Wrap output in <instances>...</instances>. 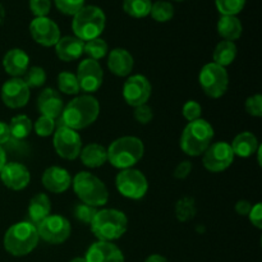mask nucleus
Returning a JSON list of instances; mask_svg holds the SVG:
<instances>
[{
  "label": "nucleus",
  "mask_w": 262,
  "mask_h": 262,
  "mask_svg": "<svg viewBox=\"0 0 262 262\" xmlns=\"http://www.w3.org/2000/svg\"><path fill=\"white\" fill-rule=\"evenodd\" d=\"M72 187L82 204L102 207L109 201V191L104 182L90 171H79L72 178Z\"/></svg>",
  "instance_id": "obj_5"
},
{
  "label": "nucleus",
  "mask_w": 262,
  "mask_h": 262,
  "mask_svg": "<svg viewBox=\"0 0 262 262\" xmlns=\"http://www.w3.org/2000/svg\"><path fill=\"white\" fill-rule=\"evenodd\" d=\"M107 68L114 76L128 77L130 76L135 67V59L132 54L123 48H115L107 53Z\"/></svg>",
  "instance_id": "obj_21"
},
{
  "label": "nucleus",
  "mask_w": 262,
  "mask_h": 262,
  "mask_svg": "<svg viewBox=\"0 0 262 262\" xmlns=\"http://www.w3.org/2000/svg\"><path fill=\"white\" fill-rule=\"evenodd\" d=\"M86 262H125L122 250L113 242L92 243L84 255Z\"/></svg>",
  "instance_id": "obj_19"
},
{
  "label": "nucleus",
  "mask_w": 262,
  "mask_h": 262,
  "mask_svg": "<svg viewBox=\"0 0 262 262\" xmlns=\"http://www.w3.org/2000/svg\"><path fill=\"white\" fill-rule=\"evenodd\" d=\"M7 164V152L3 148V146H0V171L4 168V165Z\"/></svg>",
  "instance_id": "obj_49"
},
{
  "label": "nucleus",
  "mask_w": 262,
  "mask_h": 262,
  "mask_svg": "<svg viewBox=\"0 0 262 262\" xmlns=\"http://www.w3.org/2000/svg\"><path fill=\"white\" fill-rule=\"evenodd\" d=\"M199 82L202 91L210 99H220L229 89V73L227 68L215 63H207L201 68Z\"/></svg>",
  "instance_id": "obj_8"
},
{
  "label": "nucleus",
  "mask_w": 262,
  "mask_h": 262,
  "mask_svg": "<svg viewBox=\"0 0 262 262\" xmlns=\"http://www.w3.org/2000/svg\"><path fill=\"white\" fill-rule=\"evenodd\" d=\"M38 241L40 238H38L36 225H33L28 220H23L9 227V229L4 234L3 245H4V250L9 255L14 257H23V256L30 255L37 247Z\"/></svg>",
  "instance_id": "obj_3"
},
{
  "label": "nucleus",
  "mask_w": 262,
  "mask_h": 262,
  "mask_svg": "<svg viewBox=\"0 0 262 262\" xmlns=\"http://www.w3.org/2000/svg\"><path fill=\"white\" fill-rule=\"evenodd\" d=\"M3 67L10 77L22 78L23 74L30 68V56L19 48L10 49L3 58Z\"/></svg>",
  "instance_id": "obj_22"
},
{
  "label": "nucleus",
  "mask_w": 262,
  "mask_h": 262,
  "mask_svg": "<svg viewBox=\"0 0 262 262\" xmlns=\"http://www.w3.org/2000/svg\"><path fill=\"white\" fill-rule=\"evenodd\" d=\"M192 169H193V165H192V163L189 160H183L181 161V163L178 164V165L176 166V169H174V178L176 179H186L187 177L191 174Z\"/></svg>",
  "instance_id": "obj_45"
},
{
  "label": "nucleus",
  "mask_w": 262,
  "mask_h": 262,
  "mask_svg": "<svg viewBox=\"0 0 262 262\" xmlns=\"http://www.w3.org/2000/svg\"><path fill=\"white\" fill-rule=\"evenodd\" d=\"M107 53H109V46H107L106 41L102 40V38L97 37L84 42L83 54H86L89 59L99 61L100 59L105 58Z\"/></svg>",
  "instance_id": "obj_33"
},
{
  "label": "nucleus",
  "mask_w": 262,
  "mask_h": 262,
  "mask_svg": "<svg viewBox=\"0 0 262 262\" xmlns=\"http://www.w3.org/2000/svg\"><path fill=\"white\" fill-rule=\"evenodd\" d=\"M2 101L9 109H20L28 104L31 90L19 77H12L5 81L0 91Z\"/></svg>",
  "instance_id": "obj_15"
},
{
  "label": "nucleus",
  "mask_w": 262,
  "mask_h": 262,
  "mask_svg": "<svg viewBox=\"0 0 262 262\" xmlns=\"http://www.w3.org/2000/svg\"><path fill=\"white\" fill-rule=\"evenodd\" d=\"M106 17L101 8L95 5H84L77 14L73 15L72 30L76 37L83 42L100 37L105 30Z\"/></svg>",
  "instance_id": "obj_7"
},
{
  "label": "nucleus",
  "mask_w": 262,
  "mask_h": 262,
  "mask_svg": "<svg viewBox=\"0 0 262 262\" xmlns=\"http://www.w3.org/2000/svg\"><path fill=\"white\" fill-rule=\"evenodd\" d=\"M77 79H78L79 89L84 94L91 95L99 91L104 82V71L99 61L94 59H83L77 67Z\"/></svg>",
  "instance_id": "obj_14"
},
{
  "label": "nucleus",
  "mask_w": 262,
  "mask_h": 262,
  "mask_svg": "<svg viewBox=\"0 0 262 262\" xmlns=\"http://www.w3.org/2000/svg\"><path fill=\"white\" fill-rule=\"evenodd\" d=\"M197 214L196 201L193 197L184 196L179 199L176 204V216L179 222L187 223L193 219Z\"/></svg>",
  "instance_id": "obj_30"
},
{
  "label": "nucleus",
  "mask_w": 262,
  "mask_h": 262,
  "mask_svg": "<svg viewBox=\"0 0 262 262\" xmlns=\"http://www.w3.org/2000/svg\"><path fill=\"white\" fill-rule=\"evenodd\" d=\"M214 138V128L207 120L200 119L188 122L182 132L181 145L182 151L191 158L201 156L207 150Z\"/></svg>",
  "instance_id": "obj_6"
},
{
  "label": "nucleus",
  "mask_w": 262,
  "mask_h": 262,
  "mask_svg": "<svg viewBox=\"0 0 262 262\" xmlns=\"http://www.w3.org/2000/svg\"><path fill=\"white\" fill-rule=\"evenodd\" d=\"M257 163H258V165L261 166V154H262V146L260 145V147H258V150H257Z\"/></svg>",
  "instance_id": "obj_50"
},
{
  "label": "nucleus",
  "mask_w": 262,
  "mask_h": 262,
  "mask_svg": "<svg viewBox=\"0 0 262 262\" xmlns=\"http://www.w3.org/2000/svg\"><path fill=\"white\" fill-rule=\"evenodd\" d=\"M100 102L92 95H78L64 105L59 123L74 130H81L96 122L100 115Z\"/></svg>",
  "instance_id": "obj_1"
},
{
  "label": "nucleus",
  "mask_w": 262,
  "mask_h": 262,
  "mask_svg": "<svg viewBox=\"0 0 262 262\" xmlns=\"http://www.w3.org/2000/svg\"><path fill=\"white\" fill-rule=\"evenodd\" d=\"M56 129V120L51 118L40 115L33 123V130L40 137H49L53 135Z\"/></svg>",
  "instance_id": "obj_36"
},
{
  "label": "nucleus",
  "mask_w": 262,
  "mask_h": 262,
  "mask_svg": "<svg viewBox=\"0 0 262 262\" xmlns=\"http://www.w3.org/2000/svg\"><path fill=\"white\" fill-rule=\"evenodd\" d=\"M56 83H58L59 92H61V94L78 95L81 91L76 73H72V72H60L58 74V78H56Z\"/></svg>",
  "instance_id": "obj_31"
},
{
  "label": "nucleus",
  "mask_w": 262,
  "mask_h": 262,
  "mask_svg": "<svg viewBox=\"0 0 262 262\" xmlns=\"http://www.w3.org/2000/svg\"><path fill=\"white\" fill-rule=\"evenodd\" d=\"M38 238L49 245H61L71 237L72 225L66 216L50 214L40 224L36 225Z\"/></svg>",
  "instance_id": "obj_10"
},
{
  "label": "nucleus",
  "mask_w": 262,
  "mask_h": 262,
  "mask_svg": "<svg viewBox=\"0 0 262 262\" xmlns=\"http://www.w3.org/2000/svg\"><path fill=\"white\" fill-rule=\"evenodd\" d=\"M10 138L12 137H10L9 125H8L5 122H2V120H0V146L7 143Z\"/></svg>",
  "instance_id": "obj_47"
},
{
  "label": "nucleus",
  "mask_w": 262,
  "mask_h": 262,
  "mask_svg": "<svg viewBox=\"0 0 262 262\" xmlns=\"http://www.w3.org/2000/svg\"><path fill=\"white\" fill-rule=\"evenodd\" d=\"M237 54L238 49L234 42L223 40L214 49V53H212V63L227 68L228 66H230L235 60Z\"/></svg>",
  "instance_id": "obj_28"
},
{
  "label": "nucleus",
  "mask_w": 262,
  "mask_h": 262,
  "mask_svg": "<svg viewBox=\"0 0 262 262\" xmlns=\"http://www.w3.org/2000/svg\"><path fill=\"white\" fill-rule=\"evenodd\" d=\"M150 15L156 22H168V20H170L174 17L173 4L165 2V0H159V2L152 3Z\"/></svg>",
  "instance_id": "obj_34"
},
{
  "label": "nucleus",
  "mask_w": 262,
  "mask_h": 262,
  "mask_svg": "<svg viewBox=\"0 0 262 262\" xmlns=\"http://www.w3.org/2000/svg\"><path fill=\"white\" fill-rule=\"evenodd\" d=\"M246 112L248 115L255 118H261L262 117V96L260 94L252 95V96L248 97L246 100Z\"/></svg>",
  "instance_id": "obj_41"
},
{
  "label": "nucleus",
  "mask_w": 262,
  "mask_h": 262,
  "mask_svg": "<svg viewBox=\"0 0 262 262\" xmlns=\"http://www.w3.org/2000/svg\"><path fill=\"white\" fill-rule=\"evenodd\" d=\"M51 214V201L46 193L35 194L30 200V204L27 207L28 222L32 223L33 225H37L42 222L43 219Z\"/></svg>",
  "instance_id": "obj_24"
},
{
  "label": "nucleus",
  "mask_w": 262,
  "mask_h": 262,
  "mask_svg": "<svg viewBox=\"0 0 262 262\" xmlns=\"http://www.w3.org/2000/svg\"><path fill=\"white\" fill-rule=\"evenodd\" d=\"M115 187L123 197L137 201L147 193L148 181L138 169H123L115 177Z\"/></svg>",
  "instance_id": "obj_9"
},
{
  "label": "nucleus",
  "mask_w": 262,
  "mask_h": 262,
  "mask_svg": "<svg viewBox=\"0 0 262 262\" xmlns=\"http://www.w3.org/2000/svg\"><path fill=\"white\" fill-rule=\"evenodd\" d=\"M0 179L7 188L12 191H22L30 184L31 173L23 164L12 161L7 163L0 171Z\"/></svg>",
  "instance_id": "obj_17"
},
{
  "label": "nucleus",
  "mask_w": 262,
  "mask_h": 262,
  "mask_svg": "<svg viewBox=\"0 0 262 262\" xmlns=\"http://www.w3.org/2000/svg\"><path fill=\"white\" fill-rule=\"evenodd\" d=\"M31 37L38 45L51 48L60 40V28L49 17H36L30 25Z\"/></svg>",
  "instance_id": "obj_16"
},
{
  "label": "nucleus",
  "mask_w": 262,
  "mask_h": 262,
  "mask_svg": "<svg viewBox=\"0 0 262 262\" xmlns=\"http://www.w3.org/2000/svg\"><path fill=\"white\" fill-rule=\"evenodd\" d=\"M151 94H152V86L147 77L143 74L128 76L123 84V99L132 107L147 104Z\"/></svg>",
  "instance_id": "obj_13"
},
{
  "label": "nucleus",
  "mask_w": 262,
  "mask_h": 262,
  "mask_svg": "<svg viewBox=\"0 0 262 262\" xmlns=\"http://www.w3.org/2000/svg\"><path fill=\"white\" fill-rule=\"evenodd\" d=\"M174 2H183V0H174Z\"/></svg>",
  "instance_id": "obj_52"
},
{
  "label": "nucleus",
  "mask_w": 262,
  "mask_h": 262,
  "mask_svg": "<svg viewBox=\"0 0 262 262\" xmlns=\"http://www.w3.org/2000/svg\"><path fill=\"white\" fill-rule=\"evenodd\" d=\"M59 12L66 15H74L84 7V0H54Z\"/></svg>",
  "instance_id": "obj_39"
},
{
  "label": "nucleus",
  "mask_w": 262,
  "mask_h": 262,
  "mask_svg": "<svg viewBox=\"0 0 262 262\" xmlns=\"http://www.w3.org/2000/svg\"><path fill=\"white\" fill-rule=\"evenodd\" d=\"M41 183L51 193H64L72 186V177L66 168L53 165L43 170Z\"/></svg>",
  "instance_id": "obj_18"
},
{
  "label": "nucleus",
  "mask_w": 262,
  "mask_h": 262,
  "mask_svg": "<svg viewBox=\"0 0 262 262\" xmlns=\"http://www.w3.org/2000/svg\"><path fill=\"white\" fill-rule=\"evenodd\" d=\"M234 154L229 142H214L202 154V164L211 173H222L227 170L234 161Z\"/></svg>",
  "instance_id": "obj_12"
},
{
  "label": "nucleus",
  "mask_w": 262,
  "mask_h": 262,
  "mask_svg": "<svg viewBox=\"0 0 262 262\" xmlns=\"http://www.w3.org/2000/svg\"><path fill=\"white\" fill-rule=\"evenodd\" d=\"M69 262H86V260H84V257H74Z\"/></svg>",
  "instance_id": "obj_51"
},
{
  "label": "nucleus",
  "mask_w": 262,
  "mask_h": 262,
  "mask_svg": "<svg viewBox=\"0 0 262 262\" xmlns=\"http://www.w3.org/2000/svg\"><path fill=\"white\" fill-rule=\"evenodd\" d=\"M151 0H123V9L133 18H145L150 15Z\"/></svg>",
  "instance_id": "obj_32"
},
{
  "label": "nucleus",
  "mask_w": 262,
  "mask_h": 262,
  "mask_svg": "<svg viewBox=\"0 0 262 262\" xmlns=\"http://www.w3.org/2000/svg\"><path fill=\"white\" fill-rule=\"evenodd\" d=\"M215 4L222 15H237L245 8L246 0H215Z\"/></svg>",
  "instance_id": "obj_37"
},
{
  "label": "nucleus",
  "mask_w": 262,
  "mask_h": 262,
  "mask_svg": "<svg viewBox=\"0 0 262 262\" xmlns=\"http://www.w3.org/2000/svg\"><path fill=\"white\" fill-rule=\"evenodd\" d=\"M251 209H252V204L247 200H239V201L235 204V212L241 216H247L250 214Z\"/></svg>",
  "instance_id": "obj_46"
},
{
  "label": "nucleus",
  "mask_w": 262,
  "mask_h": 262,
  "mask_svg": "<svg viewBox=\"0 0 262 262\" xmlns=\"http://www.w3.org/2000/svg\"><path fill=\"white\" fill-rule=\"evenodd\" d=\"M37 109L41 115L51 118V119H59L64 109V101L58 90L51 87L42 90L37 97Z\"/></svg>",
  "instance_id": "obj_20"
},
{
  "label": "nucleus",
  "mask_w": 262,
  "mask_h": 262,
  "mask_svg": "<svg viewBox=\"0 0 262 262\" xmlns=\"http://www.w3.org/2000/svg\"><path fill=\"white\" fill-rule=\"evenodd\" d=\"M22 79L25 83L27 84L28 89H40L45 84L46 82V72L42 67H30L25 74H23Z\"/></svg>",
  "instance_id": "obj_35"
},
{
  "label": "nucleus",
  "mask_w": 262,
  "mask_h": 262,
  "mask_svg": "<svg viewBox=\"0 0 262 262\" xmlns=\"http://www.w3.org/2000/svg\"><path fill=\"white\" fill-rule=\"evenodd\" d=\"M82 164L90 169H96L107 163V152L106 147H104L100 143H89L84 147H82L79 154Z\"/></svg>",
  "instance_id": "obj_26"
},
{
  "label": "nucleus",
  "mask_w": 262,
  "mask_h": 262,
  "mask_svg": "<svg viewBox=\"0 0 262 262\" xmlns=\"http://www.w3.org/2000/svg\"><path fill=\"white\" fill-rule=\"evenodd\" d=\"M84 42L76 36H64L55 45V54L61 61H74L83 55Z\"/></svg>",
  "instance_id": "obj_23"
},
{
  "label": "nucleus",
  "mask_w": 262,
  "mask_h": 262,
  "mask_svg": "<svg viewBox=\"0 0 262 262\" xmlns=\"http://www.w3.org/2000/svg\"><path fill=\"white\" fill-rule=\"evenodd\" d=\"M8 125H9L10 137L17 141L27 138L33 129L32 120L25 114H18L13 117Z\"/></svg>",
  "instance_id": "obj_29"
},
{
  "label": "nucleus",
  "mask_w": 262,
  "mask_h": 262,
  "mask_svg": "<svg viewBox=\"0 0 262 262\" xmlns=\"http://www.w3.org/2000/svg\"><path fill=\"white\" fill-rule=\"evenodd\" d=\"M53 146L55 152L64 160L78 159L83 147L79 133L60 123L53 133Z\"/></svg>",
  "instance_id": "obj_11"
},
{
  "label": "nucleus",
  "mask_w": 262,
  "mask_h": 262,
  "mask_svg": "<svg viewBox=\"0 0 262 262\" xmlns=\"http://www.w3.org/2000/svg\"><path fill=\"white\" fill-rule=\"evenodd\" d=\"M145 262H169V261L161 255H151L146 258Z\"/></svg>",
  "instance_id": "obj_48"
},
{
  "label": "nucleus",
  "mask_w": 262,
  "mask_h": 262,
  "mask_svg": "<svg viewBox=\"0 0 262 262\" xmlns=\"http://www.w3.org/2000/svg\"><path fill=\"white\" fill-rule=\"evenodd\" d=\"M242 22L237 15H222L220 17L219 22H217V33L225 41L234 42L242 36Z\"/></svg>",
  "instance_id": "obj_27"
},
{
  "label": "nucleus",
  "mask_w": 262,
  "mask_h": 262,
  "mask_svg": "<svg viewBox=\"0 0 262 262\" xmlns=\"http://www.w3.org/2000/svg\"><path fill=\"white\" fill-rule=\"evenodd\" d=\"M90 227L97 241L114 242L122 238L127 232L128 217L120 210L101 209L97 210Z\"/></svg>",
  "instance_id": "obj_2"
},
{
  "label": "nucleus",
  "mask_w": 262,
  "mask_h": 262,
  "mask_svg": "<svg viewBox=\"0 0 262 262\" xmlns=\"http://www.w3.org/2000/svg\"><path fill=\"white\" fill-rule=\"evenodd\" d=\"M97 210L99 209H96V207L89 206V205L82 204L81 202V204H77L76 206H74L73 215L78 222L82 223V224L90 225L92 219H94V216L96 215Z\"/></svg>",
  "instance_id": "obj_38"
},
{
  "label": "nucleus",
  "mask_w": 262,
  "mask_h": 262,
  "mask_svg": "<svg viewBox=\"0 0 262 262\" xmlns=\"http://www.w3.org/2000/svg\"><path fill=\"white\" fill-rule=\"evenodd\" d=\"M233 154L238 158H251L257 152L260 143L257 137L252 132H241L234 137V140L230 143Z\"/></svg>",
  "instance_id": "obj_25"
},
{
  "label": "nucleus",
  "mask_w": 262,
  "mask_h": 262,
  "mask_svg": "<svg viewBox=\"0 0 262 262\" xmlns=\"http://www.w3.org/2000/svg\"><path fill=\"white\" fill-rule=\"evenodd\" d=\"M133 117H135L136 122L140 123V124H148L154 119L152 107L148 106L147 104L140 105V106L135 107Z\"/></svg>",
  "instance_id": "obj_42"
},
{
  "label": "nucleus",
  "mask_w": 262,
  "mask_h": 262,
  "mask_svg": "<svg viewBox=\"0 0 262 262\" xmlns=\"http://www.w3.org/2000/svg\"><path fill=\"white\" fill-rule=\"evenodd\" d=\"M182 114L187 122H193L201 118L202 115V106L196 100H188L182 107Z\"/></svg>",
  "instance_id": "obj_40"
},
{
  "label": "nucleus",
  "mask_w": 262,
  "mask_h": 262,
  "mask_svg": "<svg viewBox=\"0 0 262 262\" xmlns=\"http://www.w3.org/2000/svg\"><path fill=\"white\" fill-rule=\"evenodd\" d=\"M30 9L36 17H48L51 9L50 0H30Z\"/></svg>",
  "instance_id": "obj_43"
},
{
  "label": "nucleus",
  "mask_w": 262,
  "mask_h": 262,
  "mask_svg": "<svg viewBox=\"0 0 262 262\" xmlns=\"http://www.w3.org/2000/svg\"><path fill=\"white\" fill-rule=\"evenodd\" d=\"M106 152L107 161L114 168L123 170L133 168L142 159L145 154V145L141 138L135 136H123L110 143Z\"/></svg>",
  "instance_id": "obj_4"
},
{
  "label": "nucleus",
  "mask_w": 262,
  "mask_h": 262,
  "mask_svg": "<svg viewBox=\"0 0 262 262\" xmlns=\"http://www.w3.org/2000/svg\"><path fill=\"white\" fill-rule=\"evenodd\" d=\"M247 216L253 227L257 228V229H262V204L261 202H257V204L252 205V209H251L250 214H248Z\"/></svg>",
  "instance_id": "obj_44"
}]
</instances>
